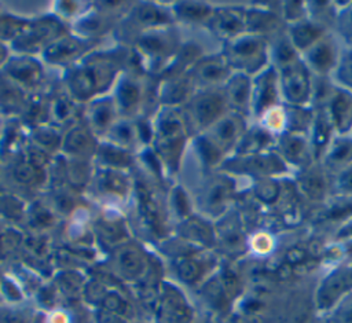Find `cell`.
<instances>
[{
	"label": "cell",
	"instance_id": "15",
	"mask_svg": "<svg viewBox=\"0 0 352 323\" xmlns=\"http://www.w3.org/2000/svg\"><path fill=\"white\" fill-rule=\"evenodd\" d=\"M213 29L227 40H231L246 32L245 10L224 8L213 12Z\"/></svg>",
	"mask_w": 352,
	"mask_h": 323
},
{
	"label": "cell",
	"instance_id": "12",
	"mask_svg": "<svg viewBox=\"0 0 352 323\" xmlns=\"http://www.w3.org/2000/svg\"><path fill=\"white\" fill-rule=\"evenodd\" d=\"M326 34V26L320 25L319 22L311 18H305L293 25H287L286 32L287 38L290 40V43L298 51L300 55Z\"/></svg>",
	"mask_w": 352,
	"mask_h": 323
},
{
	"label": "cell",
	"instance_id": "17",
	"mask_svg": "<svg viewBox=\"0 0 352 323\" xmlns=\"http://www.w3.org/2000/svg\"><path fill=\"white\" fill-rule=\"evenodd\" d=\"M197 73L205 84L227 82L231 76V66L224 55H217L202 60L197 67Z\"/></svg>",
	"mask_w": 352,
	"mask_h": 323
},
{
	"label": "cell",
	"instance_id": "16",
	"mask_svg": "<svg viewBox=\"0 0 352 323\" xmlns=\"http://www.w3.org/2000/svg\"><path fill=\"white\" fill-rule=\"evenodd\" d=\"M227 100L224 93L206 92L195 103V117L202 125L212 126L224 115Z\"/></svg>",
	"mask_w": 352,
	"mask_h": 323
},
{
	"label": "cell",
	"instance_id": "7",
	"mask_svg": "<svg viewBox=\"0 0 352 323\" xmlns=\"http://www.w3.org/2000/svg\"><path fill=\"white\" fill-rule=\"evenodd\" d=\"M323 109L334 128L336 135L352 133V92L341 85H334Z\"/></svg>",
	"mask_w": 352,
	"mask_h": 323
},
{
	"label": "cell",
	"instance_id": "6",
	"mask_svg": "<svg viewBox=\"0 0 352 323\" xmlns=\"http://www.w3.org/2000/svg\"><path fill=\"white\" fill-rule=\"evenodd\" d=\"M235 165L241 168L243 173L253 175L258 179H276L289 173V166L275 150L239 155V161H236Z\"/></svg>",
	"mask_w": 352,
	"mask_h": 323
},
{
	"label": "cell",
	"instance_id": "9",
	"mask_svg": "<svg viewBox=\"0 0 352 323\" xmlns=\"http://www.w3.org/2000/svg\"><path fill=\"white\" fill-rule=\"evenodd\" d=\"M212 135L210 140L223 151V150H230L231 147H238L242 136L245 135V124H243V117L231 113V114H224L220 120H217L212 125Z\"/></svg>",
	"mask_w": 352,
	"mask_h": 323
},
{
	"label": "cell",
	"instance_id": "19",
	"mask_svg": "<svg viewBox=\"0 0 352 323\" xmlns=\"http://www.w3.org/2000/svg\"><path fill=\"white\" fill-rule=\"evenodd\" d=\"M334 74L337 84L352 92V38L348 40L346 48L341 52Z\"/></svg>",
	"mask_w": 352,
	"mask_h": 323
},
{
	"label": "cell",
	"instance_id": "13",
	"mask_svg": "<svg viewBox=\"0 0 352 323\" xmlns=\"http://www.w3.org/2000/svg\"><path fill=\"white\" fill-rule=\"evenodd\" d=\"M245 19L246 32L264 37L268 34H275L282 21L279 11L276 12L265 5H253L252 8L245 10Z\"/></svg>",
	"mask_w": 352,
	"mask_h": 323
},
{
	"label": "cell",
	"instance_id": "11",
	"mask_svg": "<svg viewBox=\"0 0 352 323\" xmlns=\"http://www.w3.org/2000/svg\"><path fill=\"white\" fill-rule=\"evenodd\" d=\"M296 184L298 191L309 201H323L329 192L327 172L322 165H311L302 170H298Z\"/></svg>",
	"mask_w": 352,
	"mask_h": 323
},
{
	"label": "cell",
	"instance_id": "8",
	"mask_svg": "<svg viewBox=\"0 0 352 323\" xmlns=\"http://www.w3.org/2000/svg\"><path fill=\"white\" fill-rule=\"evenodd\" d=\"M224 96L227 104L232 109V113L242 117L250 114L252 77L242 71H235L231 74L226 82Z\"/></svg>",
	"mask_w": 352,
	"mask_h": 323
},
{
	"label": "cell",
	"instance_id": "4",
	"mask_svg": "<svg viewBox=\"0 0 352 323\" xmlns=\"http://www.w3.org/2000/svg\"><path fill=\"white\" fill-rule=\"evenodd\" d=\"M341 51L336 40L327 33L300 56L312 76L329 77L330 73L336 71Z\"/></svg>",
	"mask_w": 352,
	"mask_h": 323
},
{
	"label": "cell",
	"instance_id": "2",
	"mask_svg": "<svg viewBox=\"0 0 352 323\" xmlns=\"http://www.w3.org/2000/svg\"><path fill=\"white\" fill-rule=\"evenodd\" d=\"M282 103L289 106H308L312 100L314 76L300 58L294 63L276 69Z\"/></svg>",
	"mask_w": 352,
	"mask_h": 323
},
{
	"label": "cell",
	"instance_id": "5",
	"mask_svg": "<svg viewBox=\"0 0 352 323\" xmlns=\"http://www.w3.org/2000/svg\"><path fill=\"white\" fill-rule=\"evenodd\" d=\"M274 150L286 162V165L302 170L312 165L314 154L308 135L285 132L275 140Z\"/></svg>",
	"mask_w": 352,
	"mask_h": 323
},
{
	"label": "cell",
	"instance_id": "10",
	"mask_svg": "<svg viewBox=\"0 0 352 323\" xmlns=\"http://www.w3.org/2000/svg\"><path fill=\"white\" fill-rule=\"evenodd\" d=\"M352 164V135H334L324 150L320 165L327 173L338 175Z\"/></svg>",
	"mask_w": 352,
	"mask_h": 323
},
{
	"label": "cell",
	"instance_id": "21",
	"mask_svg": "<svg viewBox=\"0 0 352 323\" xmlns=\"http://www.w3.org/2000/svg\"><path fill=\"white\" fill-rule=\"evenodd\" d=\"M334 190L338 195L352 198V164L336 175Z\"/></svg>",
	"mask_w": 352,
	"mask_h": 323
},
{
	"label": "cell",
	"instance_id": "22",
	"mask_svg": "<svg viewBox=\"0 0 352 323\" xmlns=\"http://www.w3.org/2000/svg\"><path fill=\"white\" fill-rule=\"evenodd\" d=\"M250 245H252V249H253L257 254L263 256V254H268V253L272 250V247H274V239H272V236H271L268 232L258 231L257 234L253 235Z\"/></svg>",
	"mask_w": 352,
	"mask_h": 323
},
{
	"label": "cell",
	"instance_id": "24",
	"mask_svg": "<svg viewBox=\"0 0 352 323\" xmlns=\"http://www.w3.org/2000/svg\"><path fill=\"white\" fill-rule=\"evenodd\" d=\"M352 236V219L349 223L345 224V227L342 230H340V236Z\"/></svg>",
	"mask_w": 352,
	"mask_h": 323
},
{
	"label": "cell",
	"instance_id": "1",
	"mask_svg": "<svg viewBox=\"0 0 352 323\" xmlns=\"http://www.w3.org/2000/svg\"><path fill=\"white\" fill-rule=\"evenodd\" d=\"M224 56L231 69L253 77L271 65L270 40L264 36L245 32L228 40Z\"/></svg>",
	"mask_w": 352,
	"mask_h": 323
},
{
	"label": "cell",
	"instance_id": "14",
	"mask_svg": "<svg viewBox=\"0 0 352 323\" xmlns=\"http://www.w3.org/2000/svg\"><path fill=\"white\" fill-rule=\"evenodd\" d=\"M314 110H315V114H314V121L308 133V139L311 143L314 159L320 161L324 150L327 148L336 132L327 117L326 110L323 107H316Z\"/></svg>",
	"mask_w": 352,
	"mask_h": 323
},
{
	"label": "cell",
	"instance_id": "20",
	"mask_svg": "<svg viewBox=\"0 0 352 323\" xmlns=\"http://www.w3.org/2000/svg\"><path fill=\"white\" fill-rule=\"evenodd\" d=\"M282 21H285L286 26L300 22L308 18L307 3H297V1H287L282 3V8L279 10Z\"/></svg>",
	"mask_w": 352,
	"mask_h": 323
},
{
	"label": "cell",
	"instance_id": "23",
	"mask_svg": "<svg viewBox=\"0 0 352 323\" xmlns=\"http://www.w3.org/2000/svg\"><path fill=\"white\" fill-rule=\"evenodd\" d=\"M340 32L345 34L346 40L352 38V3H345L337 12Z\"/></svg>",
	"mask_w": 352,
	"mask_h": 323
},
{
	"label": "cell",
	"instance_id": "18",
	"mask_svg": "<svg viewBox=\"0 0 352 323\" xmlns=\"http://www.w3.org/2000/svg\"><path fill=\"white\" fill-rule=\"evenodd\" d=\"M257 122L263 129L275 137L283 135L287 128V113L285 103H279L267 109L257 118Z\"/></svg>",
	"mask_w": 352,
	"mask_h": 323
},
{
	"label": "cell",
	"instance_id": "3",
	"mask_svg": "<svg viewBox=\"0 0 352 323\" xmlns=\"http://www.w3.org/2000/svg\"><path fill=\"white\" fill-rule=\"evenodd\" d=\"M278 71L272 65L252 77L250 114L257 120L267 109L282 103Z\"/></svg>",
	"mask_w": 352,
	"mask_h": 323
}]
</instances>
